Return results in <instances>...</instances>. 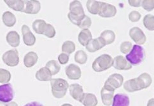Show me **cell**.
<instances>
[{
  "mask_svg": "<svg viewBox=\"0 0 154 106\" xmlns=\"http://www.w3.org/2000/svg\"><path fill=\"white\" fill-rule=\"evenodd\" d=\"M85 16L83 15V16H76V15H74L73 14H72L71 13H69L68 14V18L70 20V21L72 22L73 24L74 25H76V26H79L80 22L81 21V20L83 19V17Z\"/></svg>",
  "mask_w": 154,
  "mask_h": 106,
  "instance_id": "obj_37",
  "label": "cell"
},
{
  "mask_svg": "<svg viewBox=\"0 0 154 106\" xmlns=\"http://www.w3.org/2000/svg\"><path fill=\"white\" fill-rule=\"evenodd\" d=\"M46 24L47 23L43 20H41V19L35 20L32 23V29L37 34H43Z\"/></svg>",
  "mask_w": 154,
  "mask_h": 106,
  "instance_id": "obj_28",
  "label": "cell"
},
{
  "mask_svg": "<svg viewBox=\"0 0 154 106\" xmlns=\"http://www.w3.org/2000/svg\"><path fill=\"white\" fill-rule=\"evenodd\" d=\"M2 20L4 24L9 27H13L16 23L15 16L10 11H5L2 16Z\"/></svg>",
  "mask_w": 154,
  "mask_h": 106,
  "instance_id": "obj_25",
  "label": "cell"
},
{
  "mask_svg": "<svg viewBox=\"0 0 154 106\" xmlns=\"http://www.w3.org/2000/svg\"><path fill=\"white\" fill-rule=\"evenodd\" d=\"M6 104H7V103L0 102V106H6Z\"/></svg>",
  "mask_w": 154,
  "mask_h": 106,
  "instance_id": "obj_46",
  "label": "cell"
},
{
  "mask_svg": "<svg viewBox=\"0 0 154 106\" xmlns=\"http://www.w3.org/2000/svg\"><path fill=\"white\" fill-rule=\"evenodd\" d=\"M41 10V3L36 0L24 1V8L22 12L28 14H37Z\"/></svg>",
  "mask_w": 154,
  "mask_h": 106,
  "instance_id": "obj_9",
  "label": "cell"
},
{
  "mask_svg": "<svg viewBox=\"0 0 154 106\" xmlns=\"http://www.w3.org/2000/svg\"><path fill=\"white\" fill-rule=\"evenodd\" d=\"M2 59L8 66L15 67L19 63V52L16 49L8 50L3 55Z\"/></svg>",
  "mask_w": 154,
  "mask_h": 106,
  "instance_id": "obj_4",
  "label": "cell"
},
{
  "mask_svg": "<svg viewBox=\"0 0 154 106\" xmlns=\"http://www.w3.org/2000/svg\"><path fill=\"white\" fill-rule=\"evenodd\" d=\"M112 66L117 70H129L132 68V65L130 64L125 58L122 55L117 56L113 60Z\"/></svg>",
  "mask_w": 154,
  "mask_h": 106,
  "instance_id": "obj_14",
  "label": "cell"
},
{
  "mask_svg": "<svg viewBox=\"0 0 154 106\" xmlns=\"http://www.w3.org/2000/svg\"><path fill=\"white\" fill-rule=\"evenodd\" d=\"M100 37L101 38L105 44L106 45H110L114 42L116 39V34L112 31L106 30L102 33Z\"/></svg>",
  "mask_w": 154,
  "mask_h": 106,
  "instance_id": "obj_27",
  "label": "cell"
},
{
  "mask_svg": "<svg viewBox=\"0 0 154 106\" xmlns=\"http://www.w3.org/2000/svg\"><path fill=\"white\" fill-rule=\"evenodd\" d=\"M106 45L100 37L96 39H91L86 45V50L90 53L95 52L105 46Z\"/></svg>",
  "mask_w": 154,
  "mask_h": 106,
  "instance_id": "obj_13",
  "label": "cell"
},
{
  "mask_svg": "<svg viewBox=\"0 0 154 106\" xmlns=\"http://www.w3.org/2000/svg\"><path fill=\"white\" fill-rule=\"evenodd\" d=\"M79 102L85 106H97L98 104L97 97L94 94L90 93H84Z\"/></svg>",
  "mask_w": 154,
  "mask_h": 106,
  "instance_id": "obj_18",
  "label": "cell"
},
{
  "mask_svg": "<svg viewBox=\"0 0 154 106\" xmlns=\"http://www.w3.org/2000/svg\"><path fill=\"white\" fill-rule=\"evenodd\" d=\"M147 106H154V99L151 98L149 100V101L148 102Z\"/></svg>",
  "mask_w": 154,
  "mask_h": 106,
  "instance_id": "obj_44",
  "label": "cell"
},
{
  "mask_svg": "<svg viewBox=\"0 0 154 106\" xmlns=\"http://www.w3.org/2000/svg\"><path fill=\"white\" fill-rule=\"evenodd\" d=\"M11 80V74L8 70L0 69V83H7Z\"/></svg>",
  "mask_w": 154,
  "mask_h": 106,
  "instance_id": "obj_34",
  "label": "cell"
},
{
  "mask_svg": "<svg viewBox=\"0 0 154 106\" xmlns=\"http://www.w3.org/2000/svg\"><path fill=\"white\" fill-rule=\"evenodd\" d=\"M115 90L110 86L105 84L101 90V97L103 105L110 106L112 103Z\"/></svg>",
  "mask_w": 154,
  "mask_h": 106,
  "instance_id": "obj_6",
  "label": "cell"
},
{
  "mask_svg": "<svg viewBox=\"0 0 154 106\" xmlns=\"http://www.w3.org/2000/svg\"><path fill=\"white\" fill-rule=\"evenodd\" d=\"M75 45L74 42L71 41H66L65 42L62 46V51L64 54L67 55L71 54L75 51Z\"/></svg>",
  "mask_w": 154,
  "mask_h": 106,
  "instance_id": "obj_31",
  "label": "cell"
},
{
  "mask_svg": "<svg viewBox=\"0 0 154 106\" xmlns=\"http://www.w3.org/2000/svg\"><path fill=\"white\" fill-rule=\"evenodd\" d=\"M14 97V91L11 84L7 83L0 86V102H10Z\"/></svg>",
  "mask_w": 154,
  "mask_h": 106,
  "instance_id": "obj_5",
  "label": "cell"
},
{
  "mask_svg": "<svg viewBox=\"0 0 154 106\" xmlns=\"http://www.w3.org/2000/svg\"><path fill=\"white\" fill-rule=\"evenodd\" d=\"M62 106H72V105L71 104H64Z\"/></svg>",
  "mask_w": 154,
  "mask_h": 106,
  "instance_id": "obj_47",
  "label": "cell"
},
{
  "mask_svg": "<svg viewBox=\"0 0 154 106\" xmlns=\"http://www.w3.org/2000/svg\"><path fill=\"white\" fill-rule=\"evenodd\" d=\"M91 20L90 17L85 15L83 17V19L80 22L78 27L81 29H82V30L83 29H88V28L91 26Z\"/></svg>",
  "mask_w": 154,
  "mask_h": 106,
  "instance_id": "obj_36",
  "label": "cell"
},
{
  "mask_svg": "<svg viewBox=\"0 0 154 106\" xmlns=\"http://www.w3.org/2000/svg\"><path fill=\"white\" fill-rule=\"evenodd\" d=\"M38 60V56L36 53L34 51H30L27 53L25 55L24 58H23V64H24V66L26 67L30 68L34 66L37 63Z\"/></svg>",
  "mask_w": 154,
  "mask_h": 106,
  "instance_id": "obj_20",
  "label": "cell"
},
{
  "mask_svg": "<svg viewBox=\"0 0 154 106\" xmlns=\"http://www.w3.org/2000/svg\"><path fill=\"white\" fill-rule=\"evenodd\" d=\"M46 67L50 70L52 76H54L58 74L59 71H60L61 68L60 64L57 62V61L54 60H51L47 62L46 65Z\"/></svg>",
  "mask_w": 154,
  "mask_h": 106,
  "instance_id": "obj_30",
  "label": "cell"
},
{
  "mask_svg": "<svg viewBox=\"0 0 154 106\" xmlns=\"http://www.w3.org/2000/svg\"><path fill=\"white\" fill-rule=\"evenodd\" d=\"M133 45L130 42H122L120 46L121 51L124 54H126L127 53L129 52L132 48Z\"/></svg>",
  "mask_w": 154,
  "mask_h": 106,
  "instance_id": "obj_39",
  "label": "cell"
},
{
  "mask_svg": "<svg viewBox=\"0 0 154 106\" xmlns=\"http://www.w3.org/2000/svg\"><path fill=\"white\" fill-rule=\"evenodd\" d=\"M113 65V58L108 54H103L97 57L92 64V68L95 72L100 73L110 68Z\"/></svg>",
  "mask_w": 154,
  "mask_h": 106,
  "instance_id": "obj_3",
  "label": "cell"
},
{
  "mask_svg": "<svg viewBox=\"0 0 154 106\" xmlns=\"http://www.w3.org/2000/svg\"><path fill=\"white\" fill-rule=\"evenodd\" d=\"M70 96L78 101H80L84 92L82 86L78 83L70 85L69 87Z\"/></svg>",
  "mask_w": 154,
  "mask_h": 106,
  "instance_id": "obj_16",
  "label": "cell"
},
{
  "mask_svg": "<svg viewBox=\"0 0 154 106\" xmlns=\"http://www.w3.org/2000/svg\"><path fill=\"white\" fill-rule=\"evenodd\" d=\"M43 34L46 37H48L49 38H52L53 37H55L56 34V31L52 25L50 24V23H47Z\"/></svg>",
  "mask_w": 154,
  "mask_h": 106,
  "instance_id": "obj_35",
  "label": "cell"
},
{
  "mask_svg": "<svg viewBox=\"0 0 154 106\" xmlns=\"http://www.w3.org/2000/svg\"><path fill=\"white\" fill-rule=\"evenodd\" d=\"M128 3L133 7H139L141 5V1H140V0H138V1H136V0H129Z\"/></svg>",
  "mask_w": 154,
  "mask_h": 106,
  "instance_id": "obj_42",
  "label": "cell"
},
{
  "mask_svg": "<svg viewBox=\"0 0 154 106\" xmlns=\"http://www.w3.org/2000/svg\"><path fill=\"white\" fill-rule=\"evenodd\" d=\"M102 4V2L89 0V1H87L86 7L89 12L93 15H97L99 13Z\"/></svg>",
  "mask_w": 154,
  "mask_h": 106,
  "instance_id": "obj_23",
  "label": "cell"
},
{
  "mask_svg": "<svg viewBox=\"0 0 154 106\" xmlns=\"http://www.w3.org/2000/svg\"><path fill=\"white\" fill-rule=\"evenodd\" d=\"M70 13L76 16L85 15V11L82 8V4L79 1H74L69 5Z\"/></svg>",
  "mask_w": 154,
  "mask_h": 106,
  "instance_id": "obj_19",
  "label": "cell"
},
{
  "mask_svg": "<svg viewBox=\"0 0 154 106\" xmlns=\"http://www.w3.org/2000/svg\"><path fill=\"white\" fill-rule=\"evenodd\" d=\"M6 106H18V104L15 102H10V103H7Z\"/></svg>",
  "mask_w": 154,
  "mask_h": 106,
  "instance_id": "obj_45",
  "label": "cell"
},
{
  "mask_svg": "<svg viewBox=\"0 0 154 106\" xmlns=\"http://www.w3.org/2000/svg\"><path fill=\"white\" fill-rule=\"evenodd\" d=\"M92 39L91 33L89 29H83L82 30L78 36L79 42L82 45L86 46L87 43Z\"/></svg>",
  "mask_w": 154,
  "mask_h": 106,
  "instance_id": "obj_26",
  "label": "cell"
},
{
  "mask_svg": "<svg viewBox=\"0 0 154 106\" xmlns=\"http://www.w3.org/2000/svg\"><path fill=\"white\" fill-rule=\"evenodd\" d=\"M136 80H137L140 90L149 88L152 82L150 75L146 73L141 74L138 78H136Z\"/></svg>",
  "mask_w": 154,
  "mask_h": 106,
  "instance_id": "obj_15",
  "label": "cell"
},
{
  "mask_svg": "<svg viewBox=\"0 0 154 106\" xmlns=\"http://www.w3.org/2000/svg\"><path fill=\"white\" fill-rule=\"evenodd\" d=\"M112 106H129V98L127 95L118 93L113 97Z\"/></svg>",
  "mask_w": 154,
  "mask_h": 106,
  "instance_id": "obj_17",
  "label": "cell"
},
{
  "mask_svg": "<svg viewBox=\"0 0 154 106\" xmlns=\"http://www.w3.org/2000/svg\"><path fill=\"white\" fill-rule=\"evenodd\" d=\"M8 7L17 11H23L24 8V1L22 0H5Z\"/></svg>",
  "mask_w": 154,
  "mask_h": 106,
  "instance_id": "obj_24",
  "label": "cell"
},
{
  "mask_svg": "<svg viewBox=\"0 0 154 106\" xmlns=\"http://www.w3.org/2000/svg\"><path fill=\"white\" fill-rule=\"evenodd\" d=\"M51 74L50 70L45 67L41 68L35 74V78L39 81H48L51 80Z\"/></svg>",
  "mask_w": 154,
  "mask_h": 106,
  "instance_id": "obj_22",
  "label": "cell"
},
{
  "mask_svg": "<svg viewBox=\"0 0 154 106\" xmlns=\"http://www.w3.org/2000/svg\"><path fill=\"white\" fill-rule=\"evenodd\" d=\"M7 42L12 47H17L20 45V36L15 31L9 32L7 35Z\"/></svg>",
  "mask_w": 154,
  "mask_h": 106,
  "instance_id": "obj_21",
  "label": "cell"
},
{
  "mask_svg": "<svg viewBox=\"0 0 154 106\" xmlns=\"http://www.w3.org/2000/svg\"><path fill=\"white\" fill-rule=\"evenodd\" d=\"M58 59L60 64L63 65L66 64L68 62L69 60V57L67 54H64V53H62V54H60L58 57Z\"/></svg>",
  "mask_w": 154,
  "mask_h": 106,
  "instance_id": "obj_41",
  "label": "cell"
},
{
  "mask_svg": "<svg viewBox=\"0 0 154 106\" xmlns=\"http://www.w3.org/2000/svg\"><path fill=\"white\" fill-rule=\"evenodd\" d=\"M129 36L134 42L138 45H143L146 42V38L143 31L138 27L130 29Z\"/></svg>",
  "mask_w": 154,
  "mask_h": 106,
  "instance_id": "obj_7",
  "label": "cell"
},
{
  "mask_svg": "<svg viewBox=\"0 0 154 106\" xmlns=\"http://www.w3.org/2000/svg\"><path fill=\"white\" fill-rule=\"evenodd\" d=\"M22 33L23 36V41L24 44L27 46H32L35 44V37L30 29L27 25H23L22 27Z\"/></svg>",
  "mask_w": 154,
  "mask_h": 106,
  "instance_id": "obj_10",
  "label": "cell"
},
{
  "mask_svg": "<svg viewBox=\"0 0 154 106\" xmlns=\"http://www.w3.org/2000/svg\"><path fill=\"white\" fill-rule=\"evenodd\" d=\"M24 106H43V105H42V104L38 102H31V103L27 104Z\"/></svg>",
  "mask_w": 154,
  "mask_h": 106,
  "instance_id": "obj_43",
  "label": "cell"
},
{
  "mask_svg": "<svg viewBox=\"0 0 154 106\" xmlns=\"http://www.w3.org/2000/svg\"><path fill=\"white\" fill-rule=\"evenodd\" d=\"M124 81L123 76L120 74H113L110 76L109 78L105 81V84L107 85L114 88V90L120 88Z\"/></svg>",
  "mask_w": 154,
  "mask_h": 106,
  "instance_id": "obj_11",
  "label": "cell"
},
{
  "mask_svg": "<svg viewBox=\"0 0 154 106\" xmlns=\"http://www.w3.org/2000/svg\"><path fill=\"white\" fill-rule=\"evenodd\" d=\"M141 6L147 11H151L154 8V2L153 0H144L141 1Z\"/></svg>",
  "mask_w": 154,
  "mask_h": 106,
  "instance_id": "obj_38",
  "label": "cell"
},
{
  "mask_svg": "<svg viewBox=\"0 0 154 106\" xmlns=\"http://www.w3.org/2000/svg\"><path fill=\"white\" fill-rule=\"evenodd\" d=\"M124 88L126 91L131 93L140 90L136 78L126 81L124 84Z\"/></svg>",
  "mask_w": 154,
  "mask_h": 106,
  "instance_id": "obj_29",
  "label": "cell"
},
{
  "mask_svg": "<svg viewBox=\"0 0 154 106\" xmlns=\"http://www.w3.org/2000/svg\"><path fill=\"white\" fill-rule=\"evenodd\" d=\"M141 14L137 11H133L129 14V19L133 22H137L141 19Z\"/></svg>",
  "mask_w": 154,
  "mask_h": 106,
  "instance_id": "obj_40",
  "label": "cell"
},
{
  "mask_svg": "<svg viewBox=\"0 0 154 106\" xmlns=\"http://www.w3.org/2000/svg\"><path fill=\"white\" fill-rule=\"evenodd\" d=\"M66 73L69 79L73 80H79L81 76L80 67L74 64H71L66 67Z\"/></svg>",
  "mask_w": 154,
  "mask_h": 106,
  "instance_id": "obj_12",
  "label": "cell"
},
{
  "mask_svg": "<svg viewBox=\"0 0 154 106\" xmlns=\"http://www.w3.org/2000/svg\"><path fill=\"white\" fill-rule=\"evenodd\" d=\"M126 61L130 64L137 66L145 59V51L143 47L135 45L133 46L131 51L126 56Z\"/></svg>",
  "mask_w": 154,
  "mask_h": 106,
  "instance_id": "obj_2",
  "label": "cell"
},
{
  "mask_svg": "<svg viewBox=\"0 0 154 106\" xmlns=\"http://www.w3.org/2000/svg\"><path fill=\"white\" fill-rule=\"evenodd\" d=\"M116 14L117 9L114 5L102 2L98 15L103 18H109V17H114Z\"/></svg>",
  "mask_w": 154,
  "mask_h": 106,
  "instance_id": "obj_8",
  "label": "cell"
},
{
  "mask_svg": "<svg viewBox=\"0 0 154 106\" xmlns=\"http://www.w3.org/2000/svg\"><path fill=\"white\" fill-rule=\"evenodd\" d=\"M143 25L149 31L154 30V16L151 14L145 15L143 18Z\"/></svg>",
  "mask_w": 154,
  "mask_h": 106,
  "instance_id": "obj_32",
  "label": "cell"
},
{
  "mask_svg": "<svg viewBox=\"0 0 154 106\" xmlns=\"http://www.w3.org/2000/svg\"><path fill=\"white\" fill-rule=\"evenodd\" d=\"M50 81L53 97L57 98H62L65 97L69 87L68 82L62 78L51 79Z\"/></svg>",
  "mask_w": 154,
  "mask_h": 106,
  "instance_id": "obj_1",
  "label": "cell"
},
{
  "mask_svg": "<svg viewBox=\"0 0 154 106\" xmlns=\"http://www.w3.org/2000/svg\"><path fill=\"white\" fill-rule=\"evenodd\" d=\"M74 60L75 62L80 64H85L88 60V55L83 50H78L75 54Z\"/></svg>",
  "mask_w": 154,
  "mask_h": 106,
  "instance_id": "obj_33",
  "label": "cell"
}]
</instances>
